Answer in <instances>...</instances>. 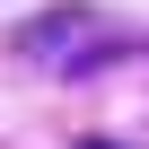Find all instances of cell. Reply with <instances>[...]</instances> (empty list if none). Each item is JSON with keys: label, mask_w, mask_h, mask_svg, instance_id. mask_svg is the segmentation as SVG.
Returning a JSON list of instances; mask_svg holds the SVG:
<instances>
[{"label": "cell", "mask_w": 149, "mask_h": 149, "mask_svg": "<svg viewBox=\"0 0 149 149\" xmlns=\"http://www.w3.org/2000/svg\"><path fill=\"white\" fill-rule=\"evenodd\" d=\"M97 9L88 0H61V9H35L18 35H9V53L18 61H61V70H97V61H114L123 44H97Z\"/></svg>", "instance_id": "cell-1"}]
</instances>
